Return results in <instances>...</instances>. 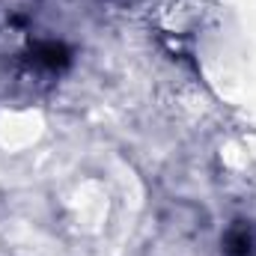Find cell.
<instances>
[{"instance_id": "1", "label": "cell", "mask_w": 256, "mask_h": 256, "mask_svg": "<svg viewBox=\"0 0 256 256\" xmlns=\"http://www.w3.org/2000/svg\"><path fill=\"white\" fill-rule=\"evenodd\" d=\"M254 232L248 224H232L224 236V256H254Z\"/></svg>"}, {"instance_id": "2", "label": "cell", "mask_w": 256, "mask_h": 256, "mask_svg": "<svg viewBox=\"0 0 256 256\" xmlns=\"http://www.w3.org/2000/svg\"><path fill=\"white\" fill-rule=\"evenodd\" d=\"M33 63L42 66V68H60V66L68 63V51L60 42H39L33 48Z\"/></svg>"}]
</instances>
